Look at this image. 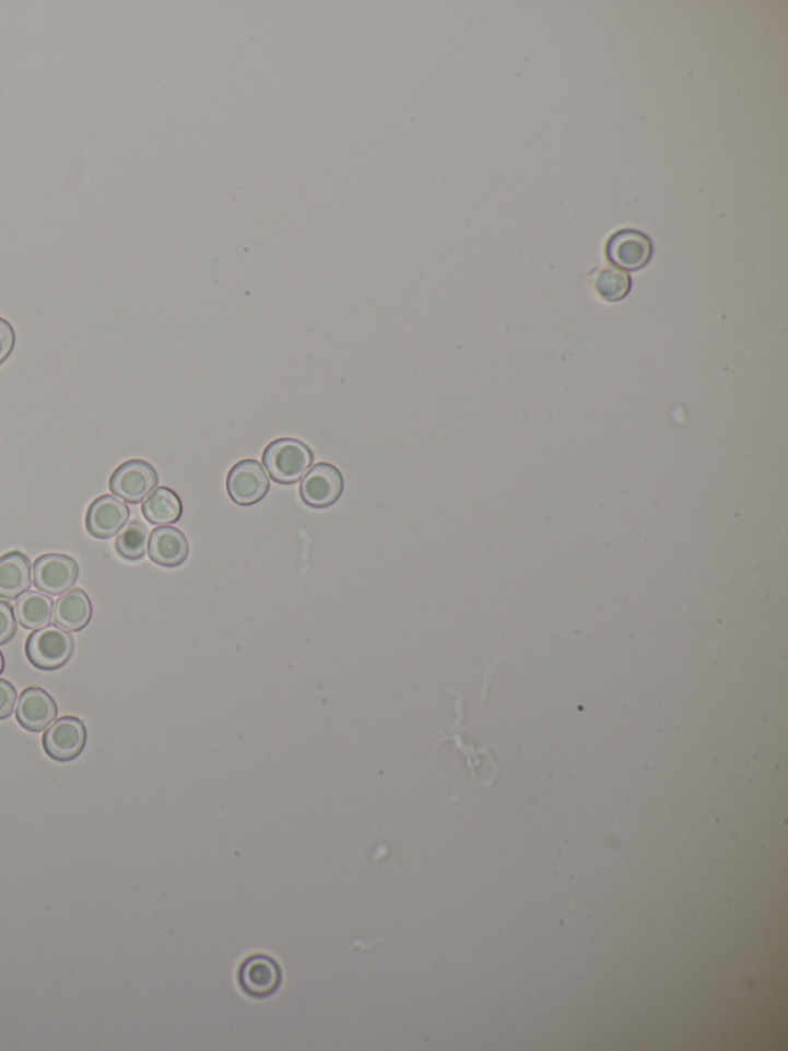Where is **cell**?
Listing matches in <instances>:
<instances>
[{
	"label": "cell",
	"instance_id": "6da1fadb",
	"mask_svg": "<svg viewBox=\"0 0 788 1051\" xmlns=\"http://www.w3.org/2000/svg\"><path fill=\"white\" fill-rule=\"evenodd\" d=\"M262 459L267 472L277 483L294 484L310 470L315 455L303 441L281 439L266 447Z\"/></svg>",
	"mask_w": 788,
	"mask_h": 1051
},
{
	"label": "cell",
	"instance_id": "7a4b0ae2",
	"mask_svg": "<svg viewBox=\"0 0 788 1051\" xmlns=\"http://www.w3.org/2000/svg\"><path fill=\"white\" fill-rule=\"evenodd\" d=\"M26 657L37 669L55 670L66 666L74 653V639L58 624L37 629L26 640Z\"/></svg>",
	"mask_w": 788,
	"mask_h": 1051
},
{
	"label": "cell",
	"instance_id": "3957f363",
	"mask_svg": "<svg viewBox=\"0 0 788 1051\" xmlns=\"http://www.w3.org/2000/svg\"><path fill=\"white\" fill-rule=\"evenodd\" d=\"M156 469L143 459H130L124 463L109 478V489L118 499L126 503H142L156 489Z\"/></svg>",
	"mask_w": 788,
	"mask_h": 1051
},
{
	"label": "cell",
	"instance_id": "277c9868",
	"mask_svg": "<svg viewBox=\"0 0 788 1051\" xmlns=\"http://www.w3.org/2000/svg\"><path fill=\"white\" fill-rule=\"evenodd\" d=\"M607 259L620 269H644L654 256V241L635 229H622L607 241Z\"/></svg>",
	"mask_w": 788,
	"mask_h": 1051
},
{
	"label": "cell",
	"instance_id": "5b68a950",
	"mask_svg": "<svg viewBox=\"0 0 788 1051\" xmlns=\"http://www.w3.org/2000/svg\"><path fill=\"white\" fill-rule=\"evenodd\" d=\"M86 738L85 723L68 715L45 729L43 745L45 752L56 762H71L84 752Z\"/></svg>",
	"mask_w": 788,
	"mask_h": 1051
},
{
	"label": "cell",
	"instance_id": "8992f818",
	"mask_svg": "<svg viewBox=\"0 0 788 1051\" xmlns=\"http://www.w3.org/2000/svg\"><path fill=\"white\" fill-rule=\"evenodd\" d=\"M237 982H239V989L247 996L256 997V1000L273 996L281 986V966L271 956H248L240 964Z\"/></svg>",
	"mask_w": 788,
	"mask_h": 1051
},
{
	"label": "cell",
	"instance_id": "52a82bcc",
	"mask_svg": "<svg viewBox=\"0 0 788 1051\" xmlns=\"http://www.w3.org/2000/svg\"><path fill=\"white\" fill-rule=\"evenodd\" d=\"M270 478L256 459H243L232 467L227 477L230 499L239 506H252L267 495Z\"/></svg>",
	"mask_w": 788,
	"mask_h": 1051
},
{
	"label": "cell",
	"instance_id": "ba28073f",
	"mask_svg": "<svg viewBox=\"0 0 788 1051\" xmlns=\"http://www.w3.org/2000/svg\"><path fill=\"white\" fill-rule=\"evenodd\" d=\"M79 576V567L71 557L62 553H47L33 564V583L37 591L47 595H62L73 587Z\"/></svg>",
	"mask_w": 788,
	"mask_h": 1051
},
{
	"label": "cell",
	"instance_id": "9c48e42d",
	"mask_svg": "<svg viewBox=\"0 0 788 1051\" xmlns=\"http://www.w3.org/2000/svg\"><path fill=\"white\" fill-rule=\"evenodd\" d=\"M344 478L338 467L319 463L305 475L301 484L304 503L315 509H326L341 499Z\"/></svg>",
	"mask_w": 788,
	"mask_h": 1051
},
{
	"label": "cell",
	"instance_id": "30bf717a",
	"mask_svg": "<svg viewBox=\"0 0 788 1051\" xmlns=\"http://www.w3.org/2000/svg\"><path fill=\"white\" fill-rule=\"evenodd\" d=\"M130 509L126 501L116 495H102L90 504L85 518L86 529L93 537L107 540L126 527Z\"/></svg>",
	"mask_w": 788,
	"mask_h": 1051
},
{
	"label": "cell",
	"instance_id": "8fae6325",
	"mask_svg": "<svg viewBox=\"0 0 788 1051\" xmlns=\"http://www.w3.org/2000/svg\"><path fill=\"white\" fill-rule=\"evenodd\" d=\"M58 717V704L43 688L30 687L17 700L16 719L30 733H43Z\"/></svg>",
	"mask_w": 788,
	"mask_h": 1051
},
{
	"label": "cell",
	"instance_id": "7c38bea8",
	"mask_svg": "<svg viewBox=\"0 0 788 1051\" xmlns=\"http://www.w3.org/2000/svg\"><path fill=\"white\" fill-rule=\"evenodd\" d=\"M188 552L187 537L176 527H157L150 535L149 556L160 567H180L188 559Z\"/></svg>",
	"mask_w": 788,
	"mask_h": 1051
},
{
	"label": "cell",
	"instance_id": "4fadbf2b",
	"mask_svg": "<svg viewBox=\"0 0 788 1051\" xmlns=\"http://www.w3.org/2000/svg\"><path fill=\"white\" fill-rule=\"evenodd\" d=\"M33 567L25 553L13 551L0 557V598L16 600L32 586Z\"/></svg>",
	"mask_w": 788,
	"mask_h": 1051
},
{
	"label": "cell",
	"instance_id": "5bb4252c",
	"mask_svg": "<svg viewBox=\"0 0 788 1051\" xmlns=\"http://www.w3.org/2000/svg\"><path fill=\"white\" fill-rule=\"evenodd\" d=\"M93 605L85 591L74 587L60 595L55 602V623L68 632H78L92 621Z\"/></svg>",
	"mask_w": 788,
	"mask_h": 1051
},
{
	"label": "cell",
	"instance_id": "9a60e30c",
	"mask_svg": "<svg viewBox=\"0 0 788 1051\" xmlns=\"http://www.w3.org/2000/svg\"><path fill=\"white\" fill-rule=\"evenodd\" d=\"M14 616L22 628L37 631L51 624L55 616V602L50 595L40 591H26L14 603Z\"/></svg>",
	"mask_w": 788,
	"mask_h": 1051
},
{
	"label": "cell",
	"instance_id": "2e32d148",
	"mask_svg": "<svg viewBox=\"0 0 788 1051\" xmlns=\"http://www.w3.org/2000/svg\"><path fill=\"white\" fill-rule=\"evenodd\" d=\"M142 514L153 525H173L183 517V501L172 489L157 488L143 500Z\"/></svg>",
	"mask_w": 788,
	"mask_h": 1051
},
{
	"label": "cell",
	"instance_id": "e0dca14e",
	"mask_svg": "<svg viewBox=\"0 0 788 1051\" xmlns=\"http://www.w3.org/2000/svg\"><path fill=\"white\" fill-rule=\"evenodd\" d=\"M591 284H593L596 293L609 303L624 300L632 289V280H630L628 275L625 271L610 269V267L595 270L591 275Z\"/></svg>",
	"mask_w": 788,
	"mask_h": 1051
},
{
	"label": "cell",
	"instance_id": "ac0fdd59",
	"mask_svg": "<svg viewBox=\"0 0 788 1051\" xmlns=\"http://www.w3.org/2000/svg\"><path fill=\"white\" fill-rule=\"evenodd\" d=\"M149 529L143 523L134 519L120 530L116 549L126 560H141L149 549Z\"/></svg>",
	"mask_w": 788,
	"mask_h": 1051
},
{
	"label": "cell",
	"instance_id": "d6986e66",
	"mask_svg": "<svg viewBox=\"0 0 788 1051\" xmlns=\"http://www.w3.org/2000/svg\"><path fill=\"white\" fill-rule=\"evenodd\" d=\"M17 631V620L10 603L0 600V644L9 643Z\"/></svg>",
	"mask_w": 788,
	"mask_h": 1051
},
{
	"label": "cell",
	"instance_id": "ffe728a7",
	"mask_svg": "<svg viewBox=\"0 0 788 1051\" xmlns=\"http://www.w3.org/2000/svg\"><path fill=\"white\" fill-rule=\"evenodd\" d=\"M17 691L9 680L0 678V721L9 719L16 711Z\"/></svg>",
	"mask_w": 788,
	"mask_h": 1051
},
{
	"label": "cell",
	"instance_id": "44dd1931",
	"mask_svg": "<svg viewBox=\"0 0 788 1051\" xmlns=\"http://www.w3.org/2000/svg\"><path fill=\"white\" fill-rule=\"evenodd\" d=\"M16 345V334L7 319L0 318V364L5 363Z\"/></svg>",
	"mask_w": 788,
	"mask_h": 1051
},
{
	"label": "cell",
	"instance_id": "7402d4cb",
	"mask_svg": "<svg viewBox=\"0 0 788 1051\" xmlns=\"http://www.w3.org/2000/svg\"><path fill=\"white\" fill-rule=\"evenodd\" d=\"M3 669H5V658H3V654L0 653V674L3 673Z\"/></svg>",
	"mask_w": 788,
	"mask_h": 1051
}]
</instances>
